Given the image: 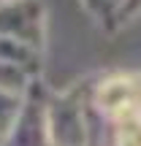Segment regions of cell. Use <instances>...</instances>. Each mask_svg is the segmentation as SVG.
Returning <instances> with one entry per match:
<instances>
[{
  "label": "cell",
  "mask_w": 141,
  "mask_h": 146,
  "mask_svg": "<svg viewBox=\"0 0 141 146\" xmlns=\"http://www.w3.org/2000/svg\"><path fill=\"white\" fill-rule=\"evenodd\" d=\"M117 146H141V116L117 125Z\"/></svg>",
  "instance_id": "6da1fadb"
}]
</instances>
